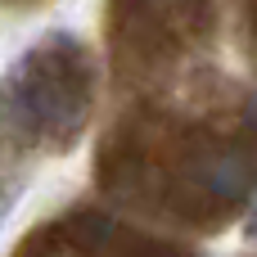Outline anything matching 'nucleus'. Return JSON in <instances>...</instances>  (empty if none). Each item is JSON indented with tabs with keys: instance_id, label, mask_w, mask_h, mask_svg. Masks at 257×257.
Instances as JSON below:
<instances>
[{
	"instance_id": "39448f33",
	"label": "nucleus",
	"mask_w": 257,
	"mask_h": 257,
	"mask_svg": "<svg viewBox=\"0 0 257 257\" xmlns=\"http://www.w3.org/2000/svg\"><path fill=\"white\" fill-rule=\"evenodd\" d=\"M244 113H248V126H253V131H257V95H253V99H248V108H244Z\"/></svg>"
},
{
	"instance_id": "20e7f679",
	"label": "nucleus",
	"mask_w": 257,
	"mask_h": 257,
	"mask_svg": "<svg viewBox=\"0 0 257 257\" xmlns=\"http://www.w3.org/2000/svg\"><path fill=\"white\" fill-rule=\"evenodd\" d=\"M244 235L257 244V199H253V208H248V217H244Z\"/></svg>"
},
{
	"instance_id": "f257e3e1",
	"label": "nucleus",
	"mask_w": 257,
	"mask_h": 257,
	"mask_svg": "<svg viewBox=\"0 0 257 257\" xmlns=\"http://www.w3.org/2000/svg\"><path fill=\"white\" fill-rule=\"evenodd\" d=\"M86 122V81L54 54V41L18 59L0 77V131L14 140H68Z\"/></svg>"
},
{
	"instance_id": "7ed1b4c3",
	"label": "nucleus",
	"mask_w": 257,
	"mask_h": 257,
	"mask_svg": "<svg viewBox=\"0 0 257 257\" xmlns=\"http://www.w3.org/2000/svg\"><path fill=\"white\" fill-rule=\"evenodd\" d=\"M18 194H23V185H18L14 176H0V226L9 221V212H14V203H18Z\"/></svg>"
},
{
	"instance_id": "f03ea898",
	"label": "nucleus",
	"mask_w": 257,
	"mask_h": 257,
	"mask_svg": "<svg viewBox=\"0 0 257 257\" xmlns=\"http://www.w3.org/2000/svg\"><path fill=\"white\" fill-rule=\"evenodd\" d=\"M194 181H199V190L212 203H244L253 194L257 167H253V158L239 154L235 145H217V149H203L194 158Z\"/></svg>"
}]
</instances>
